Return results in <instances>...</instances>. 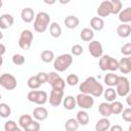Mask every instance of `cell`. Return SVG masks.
I'll use <instances>...</instances> for the list:
<instances>
[{"mask_svg": "<svg viewBox=\"0 0 131 131\" xmlns=\"http://www.w3.org/2000/svg\"><path fill=\"white\" fill-rule=\"evenodd\" d=\"M112 4V14H119L122 10V2L120 0H111Z\"/></svg>", "mask_w": 131, "mask_h": 131, "instance_id": "obj_34", "label": "cell"}, {"mask_svg": "<svg viewBox=\"0 0 131 131\" xmlns=\"http://www.w3.org/2000/svg\"><path fill=\"white\" fill-rule=\"evenodd\" d=\"M130 98H131V95H127V103L129 106H131V101H130Z\"/></svg>", "mask_w": 131, "mask_h": 131, "instance_id": "obj_48", "label": "cell"}, {"mask_svg": "<svg viewBox=\"0 0 131 131\" xmlns=\"http://www.w3.org/2000/svg\"><path fill=\"white\" fill-rule=\"evenodd\" d=\"M28 86L32 90H35V89H38L41 86V84L39 83V81H38V79H37L36 76H31L28 79Z\"/></svg>", "mask_w": 131, "mask_h": 131, "instance_id": "obj_36", "label": "cell"}, {"mask_svg": "<svg viewBox=\"0 0 131 131\" xmlns=\"http://www.w3.org/2000/svg\"><path fill=\"white\" fill-rule=\"evenodd\" d=\"M2 5H3V2H2V1H1V0H0V8H1V7H2Z\"/></svg>", "mask_w": 131, "mask_h": 131, "instance_id": "obj_51", "label": "cell"}, {"mask_svg": "<svg viewBox=\"0 0 131 131\" xmlns=\"http://www.w3.org/2000/svg\"><path fill=\"white\" fill-rule=\"evenodd\" d=\"M88 50L93 57H97V58L100 57L103 52L102 45L99 41H91L88 45Z\"/></svg>", "mask_w": 131, "mask_h": 131, "instance_id": "obj_11", "label": "cell"}, {"mask_svg": "<svg viewBox=\"0 0 131 131\" xmlns=\"http://www.w3.org/2000/svg\"><path fill=\"white\" fill-rule=\"evenodd\" d=\"M50 24V16L47 12L45 11H41L38 12L35 15V19H34V30L38 33H43L47 30L48 26Z\"/></svg>", "mask_w": 131, "mask_h": 131, "instance_id": "obj_2", "label": "cell"}, {"mask_svg": "<svg viewBox=\"0 0 131 131\" xmlns=\"http://www.w3.org/2000/svg\"><path fill=\"white\" fill-rule=\"evenodd\" d=\"M97 14L98 17H105L108 16L110 14H112V4L111 1H102L100 3V5L97 8Z\"/></svg>", "mask_w": 131, "mask_h": 131, "instance_id": "obj_12", "label": "cell"}, {"mask_svg": "<svg viewBox=\"0 0 131 131\" xmlns=\"http://www.w3.org/2000/svg\"><path fill=\"white\" fill-rule=\"evenodd\" d=\"M2 38H3V33H2L1 31H0V40H1Z\"/></svg>", "mask_w": 131, "mask_h": 131, "instance_id": "obj_50", "label": "cell"}, {"mask_svg": "<svg viewBox=\"0 0 131 131\" xmlns=\"http://www.w3.org/2000/svg\"><path fill=\"white\" fill-rule=\"evenodd\" d=\"M33 39H34L33 33L30 30H24L20 33V36L18 39V46L24 50H28L32 45Z\"/></svg>", "mask_w": 131, "mask_h": 131, "instance_id": "obj_9", "label": "cell"}, {"mask_svg": "<svg viewBox=\"0 0 131 131\" xmlns=\"http://www.w3.org/2000/svg\"><path fill=\"white\" fill-rule=\"evenodd\" d=\"M20 17L25 23H32L35 19V12L31 7H26L21 10Z\"/></svg>", "mask_w": 131, "mask_h": 131, "instance_id": "obj_16", "label": "cell"}, {"mask_svg": "<svg viewBox=\"0 0 131 131\" xmlns=\"http://www.w3.org/2000/svg\"><path fill=\"white\" fill-rule=\"evenodd\" d=\"M33 117L37 121H44L48 117V111L44 106H37L33 111Z\"/></svg>", "mask_w": 131, "mask_h": 131, "instance_id": "obj_15", "label": "cell"}, {"mask_svg": "<svg viewBox=\"0 0 131 131\" xmlns=\"http://www.w3.org/2000/svg\"><path fill=\"white\" fill-rule=\"evenodd\" d=\"M2 63H3V57H2V56H0V67L2 66Z\"/></svg>", "mask_w": 131, "mask_h": 131, "instance_id": "obj_49", "label": "cell"}, {"mask_svg": "<svg viewBox=\"0 0 131 131\" xmlns=\"http://www.w3.org/2000/svg\"><path fill=\"white\" fill-rule=\"evenodd\" d=\"M76 120H77V122L79 123V125H83V126H85V125H87V124L89 123L90 118H89V115L87 114L86 111L81 110V111H79V112L77 113Z\"/></svg>", "mask_w": 131, "mask_h": 131, "instance_id": "obj_24", "label": "cell"}, {"mask_svg": "<svg viewBox=\"0 0 131 131\" xmlns=\"http://www.w3.org/2000/svg\"><path fill=\"white\" fill-rule=\"evenodd\" d=\"M12 62L16 66H21L25 63V56L23 54H19V53H16V54H13L12 56Z\"/></svg>", "mask_w": 131, "mask_h": 131, "instance_id": "obj_38", "label": "cell"}, {"mask_svg": "<svg viewBox=\"0 0 131 131\" xmlns=\"http://www.w3.org/2000/svg\"><path fill=\"white\" fill-rule=\"evenodd\" d=\"M17 82H16V78L11 75V74H2L0 76V86L3 87L6 90H13L14 88H16Z\"/></svg>", "mask_w": 131, "mask_h": 131, "instance_id": "obj_8", "label": "cell"}, {"mask_svg": "<svg viewBox=\"0 0 131 131\" xmlns=\"http://www.w3.org/2000/svg\"><path fill=\"white\" fill-rule=\"evenodd\" d=\"M78 82H79V77L76 74H70L67 77V83L70 86H75L78 84Z\"/></svg>", "mask_w": 131, "mask_h": 131, "instance_id": "obj_39", "label": "cell"}, {"mask_svg": "<svg viewBox=\"0 0 131 131\" xmlns=\"http://www.w3.org/2000/svg\"><path fill=\"white\" fill-rule=\"evenodd\" d=\"M49 33L53 38H58L61 35V27L57 23H51L49 25Z\"/></svg>", "mask_w": 131, "mask_h": 131, "instance_id": "obj_28", "label": "cell"}, {"mask_svg": "<svg viewBox=\"0 0 131 131\" xmlns=\"http://www.w3.org/2000/svg\"><path fill=\"white\" fill-rule=\"evenodd\" d=\"M81 93L91 95L92 97H99L103 93V86L94 77L86 78L79 86Z\"/></svg>", "mask_w": 131, "mask_h": 131, "instance_id": "obj_1", "label": "cell"}, {"mask_svg": "<svg viewBox=\"0 0 131 131\" xmlns=\"http://www.w3.org/2000/svg\"><path fill=\"white\" fill-rule=\"evenodd\" d=\"M79 126H80L79 123L74 118H71V119L67 120L66 123H64V129L67 131H77Z\"/></svg>", "mask_w": 131, "mask_h": 131, "instance_id": "obj_29", "label": "cell"}, {"mask_svg": "<svg viewBox=\"0 0 131 131\" xmlns=\"http://www.w3.org/2000/svg\"><path fill=\"white\" fill-rule=\"evenodd\" d=\"M131 33V26L128 24H122L119 25L117 28V34L121 38H127L130 36Z\"/></svg>", "mask_w": 131, "mask_h": 131, "instance_id": "obj_17", "label": "cell"}, {"mask_svg": "<svg viewBox=\"0 0 131 131\" xmlns=\"http://www.w3.org/2000/svg\"><path fill=\"white\" fill-rule=\"evenodd\" d=\"M121 114H122V118H123L124 121H126L128 123L131 122V108L130 107H127V108L123 110Z\"/></svg>", "mask_w": 131, "mask_h": 131, "instance_id": "obj_42", "label": "cell"}, {"mask_svg": "<svg viewBox=\"0 0 131 131\" xmlns=\"http://www.w3.org/2000/svg\"><path fill=\"white\" fill-rule=\"evenodd\" d=\"M80 38L85 42H91L94 38V31L90 28H84L80 32Z\"/></svg>", "mask_w": 131, "mask_h": 131, "instance_id": "obj_23", "label": "cell"}, {"mask_svg": "<svg viewBox=\"0 0 131 131\" xmlns=\"http://www.w3.org/2000/svg\"><path fill=\"white\" fill-rule=\"evenodd\" d=\"M90 27L93 31H101L104 28V20L101 17L94 16L90 20Z\"/></svg>", "mask_w": 131, "mask_h": 131, "instance_id": "obj_18", "label": "cell"}, {"mask_svg": "<svg viewBox=\"0 0 131 131\" xmlns=\"http://www.w3.org/2000/svg\"><path fill=\"white\" fill-rule=\"evenodd\" d=\"M118 79H119V76L117 74H114V73H108L104 76V83L110 86V87H114L116 86L117 82H118Z\"/></svg>", "mask_w": 131, "mask_h": 131, "instance_id": "obj_27", "label": "cell"}, {"mask_svg": "<svg viewBox=\"0 0 131 131\" xmlns=\"http://www.w3.org/2000/svg\"><path fill=\"white\" fill-rule=\"evenodd\" d=\"M76 102L81 110H90L93 104H94V99L91 95L84 94V93H79L76 97Z\"/></svg>", "mask_w": 131, "mask_h": 131, "instance_id": "obj_7", "label": "cell"}, {"mask_svg": "<svg viewBox=\"0 0 131 131\" xmlns=\"http://www.w3.org/2000/svg\"><path fill=\"white\" fill-rule=\"evenodd\" d=\"M40 123L38 121H32L27 127H25V131H39L40 130Z\"/></svg>", "mask_w": 131, "mask_h": 131, "instance_id": "obj_37", "label": "cell"}, {"mask_svg": "<svg viewBox=\"0 0 131 131\" xmlns=\"http://www.w3.org/2000/svg\"><path fill=\"white\" fill-rule=\"evenodd\" d=\"M36 77H37V79H38V81H39V83H40L41 85L47 83V73L40 72V73H38V74L36 75Z\"/></svg>", "mask_w": 131, "mask_h": 131, "instance_id": "obj_44", "label": "cell"}, {"mask_svg": "<svg viewBox=\"0 0 131 131\" xmlns=\"http://www.w3.org/2000/svg\"><path fill=\"white\" fill-rule=\"evenodd\" d=\"M73 62V56L69 53L60 54L58 55L53 62V68L57 72H64L70 68V66Z\"/></svg>", "mask_w": 131, "mask_h": 131, "instance_id": "obj_3", "label": "cell"}, {"mask_svg": "<svg viewBox=\"0 0 131 131\" xmlns=\"http://www.w3.org/2000/svg\"><path fill=\"white\" fill-rule=\"evenodd\" d=\"M62 104L63 107L68 111H72L77 106V102H76V98L72 95H68L62 99Z\"/></svg>", "mask_w": 131, "mask_h": 131, "instance_id": "obj_21", "label": "cell"}, {"mask_svg": "<svg viewBox=\"0 0 131 131\" xmlns=\"http://www.w3.org/2000/svg\"><path fill=\"white\" fill-rule=\"evenodd\" d=\"M116 92H117V95H119L121 97L127 96L129 94V92H130V83H129L128 78L123 77V76H119L118 82L116 84Z\"/></svg>", "mask_w": 131, "mask_h": 131, "instance_id": "obj_6", "label": "cell"}, {"mask_svg": "<svg viewBox=\"0 0 131 131\" xmlns=\"http://www.w3.org/2000/svg\"><path fill=\"white\" fill-rule=\"evenodd\" d=\"M51 87H52V89L53 90H62L63 91V89H64V87H66V82H64V80L59 76L57 79H55L51 84Z\"/></svg>", "mask_w": 131, "mask_h": 131, "instance_id": "obj_30", "label": "cell"}, {"mask_svg": "<svg viewBox=\"0 0 131 131\" xmlns=\"http://www.w3.org/2000/svg\"><path fill=\"white\" fill-rule=\"evenodd\" d=\"M110 104H111L112 114H114V115H119V114L122 113V111H123V104H122V102L115 100V101L111 102Z\"/></svg>", "mask_w": 131, "mask_h": 131, "instance_id": "obj_33", "label": "cell"}, {"mask_svg": "<svg viewBox=\"0 0 131 131\" xmlns=\"http://www.w3.org/2000/svg\"><path fill=\"white\" fill-rule=\"evenodd\" d=\"M15 131H21V130H20V129H19V128H17V129H16V130H15Z\"/></svg>", "mask_w": 131, "mask_h": 131, "instance_id": "obj_52", "label": "cell"}, {"mask_svg": "<svg viewBox=\"0 0 131 131\" xmlns=\"http://www.w3.org/2000/svg\"><path fill=\"white\" fill-rule=\"evenodd\" d=\"M0 70H1V67H0Z\"/></svg>", "mask_w": 131, "mask_h": 131, "instance_id": "obj_54", "label": "cell"}, {"mask_svg": "<svg viewBox=\"0 0 131 131\" xmlns=\"http://www.w3.org/2000/svg\"><path fill=\"white\" fill-rule=\"evenodd\" d=\"M1 97H2V95H1V93H0V99H1Z\"/></svg>", "mask_w": 131, "mask_h": 131, "instance_id": "obj_53", "label": "cell"}, {"mask_svg": "<svg viewBox=\"0 0 131 131\" xmlns=\"http://www.w3.org/2000/svg\"><path fill=\"white\" fill-rule=\"evenodd\" d=\"M98 111L99 114L103 117V118H108L112 115V110H111V104L110 102H101L98 106Z\"/></svg>", "mask_w": 131, "mask_h": 131, "instance_id": "obj_25", "label": "cell"}, {"mask_svg": "<svg viewBox=\"0 0 131 131\" xmlns=\"http://www.w3.org/2000/svg\"><path fill=\"white\" fill-rule=\"evenodd\" d=\"M11 114V108L7 103L1 102L0 103V117L1 118H8Z\"/></svg>", "mask_w": 131, "mask_h": 131, "instance_id": "obj_32", "label": "cell"}, {"mask_svg": "<svg viewBox=\"0 0 131 131\" xmlns=\"http://www.w3.org/2000/svg\"><path fill=\"white\" fill-rule=\"evenodd\" d=\"M17 129L16 123L12 120H8L7 122H5L4 124V130L5 131H15Z\"/></svg>", "mask_w": 131, "mask_h": 131, "instance_id": "obj_40", "label": "cell"}, {"mask_svg": "<svg viewBox=\"0 0 131 131\" xmlns=\"http://www.w3.org/2000/svg\"><path fill=\"white\" fill-rule=\"evenodd\" d=\"M110 131H123V128L120 125H114L110 127Z\"/></svg>", "mask_w": 131, "mask_h": 131, "instance_id": "obj_46", "label": "cell"}, {"mask_svg": "<svg viewBox=\"0 0 131 131\" xmlns=\"http://www.w3.org/2000/svg\"><path fill=\"white\" fill-rule=\"evenodd\" d=\"M121 53L125 56H129L131 54V43H126L121 47Z\"/></svg>", "mask_w": 131, "mask_h": 131, "instance_id": "obj_43", "label": "cell"}, {"mask_svg": "<svg viewBox=\"0 0 131 131\" xmlns=\"http://www.w3.org/2000/svg\"><path fill=\"white\" fill-rule=\"evenodd\" d=\"M32 121H33V119H32V117H31L30 115H21V116L19 117V119H18V124H19V126H20L21 128H25V127H27Z\"/></svg>", "mask_w": 131, "mask_h": 131, "instance_id": "obj_35", "label": "cell"}, {"mask_svg": "<svg viewBox=\"0 0 131 131\" xmlns=\"http://www.w3.org/2000/svg\"><path fill=\"white\" fill-rule=\"evenodd\" d=\"M5 51H6V47H5V45L2 44V43H0V56H2V55L5 53Z\"/></svg>", "mask_w": 131, "mask_h": 131, "instance_id": "obj_47", "label": "cell"}, {"mask_svg": "<svg viewBox=\"0 0 131 131\" xmlns=\"http://www.w3.org/2000/svg\"><path fill=\"white\" fill-rule=\"evenodd\" d=\"M41 59H42V61H44L46 63L51 62L54 59L53 51H51V50H43L42 53H41Z\"/></svg>", "mask_w": 131, "mask_h": 131, "instance_id": "obj_31", "label": "cell"}, {"mask_svg": "<svg viewBox=\"0 0 131 131\" xmlns=\"http://www.w3.org/2000/svg\"><path fill=\"white\" fill-rule=\"evenodd\" d=\"M71 52H72V54H74L76 56H79V55H81L83 53V47L80 44H75V45L72 46Z\"/></svg>", "mask_w": 131, "mask_h": 131, "instance_id": "obj_41", "label": "cell"}, {"mask_svg": "<svg viewBox=\"0 0 131 131\" xmlns=\"http://www.w3.org/2000/svg\"><path fill=\"white\" fill-rule=\"evenodd\" d=\"M118 70H120L122 74H129L131 72V58L122 57L118 60Z\"/></svg>", "mask_w": 131, "mask_h": 131, "instance_id": "obj_13", "label": "cell"}, {"mask_svg": "<svg viewBox=\"0 0 131 131\" xmlns=\"http://www.w3.org/2000/svg\"><path fill=\"white\" fill-rule=\"evenodd\" d=\"M63 99V91L62 90H51L49 94V103L51 106H58L60 103H62Z\"/></svg>", "mask_w": 131, "mask_h": 131, "instance_id": "obj_10", "label": "cell"}, {"mask_svg": "<svg viewBox=\"0 0 131 131\" xmlns=\"http://www.w3.org/2000/svg\"><path fill=\"white\" fill-rule=\"evenodd\" d=\"M59 77V75L57 74V73H55V72H50V73H48L47 74V83H49V84H51L55 79H57Z\"/></svg>", "mask_w": 131, "mask_h": 131, "instance_id": "obj_45", "label": "cell"}, {"mask_svg": "<svg viewBox=\"0 0 131 131\" xmlns=\"http://www.w3.org/2000/svg\"><path fill=\"white\" fill-rule=\"evenodd\" d=\"M99 68L103 72H115L118 70V60L110 55H101L99 57Z\"/></svg>", "mask_w": 131, "mask_h": 131, "instance_id": "obj_4", "label": "cell"}, {"mask_svg": "<svg viewBox=\"0 0 131 131\" xmlns=\"http://www.w3.org/2000/svg\"><path fill=\"white\" fill-rule=\"evenodd\" d=\"M63 24H64V26H66L68 29H75V28H77V27L79 26L80 20H79V18H78L77 16H75V15H69V16H67V17L64 18Z\"/></svg>", "mask_w": 131, "mask_h": 131, "instance_id": "obj_20", "label": "cell"}, {"mask_svg": "<svg viewBox=\"0 0 131 131\" xmlns=\"http://www.w3.org/2000/svg\"><path fill=\"white\" fill-rule=\"evenodd\" d=\"M119 20L122 24H129L131 21V7H127L119 12Z\"/></svg>", "mask_w": 131, "mask_h": 131, "instance_id": "obj_19", "label": "cell"}, {"mask_svg": "<svg viewBox=\"0 0 131 131\" xmlns=\"http://www.w3.org/2000/svg\"><path fill=\"white\" fill-rule=\"evenodd\" d=\"M14 23V18L11 14L8 13H4L2 15H0V29L2 30H6L9 29Z\"/></svg>", "mask_w": 131, "mask_h": 131, "instance_id": "obj_14", "label": "cell"}, {"mask_svg": "<svg viewBox=\"0 0 131 131\" xmlns=\"http://www.w3.org/2000/svg\"><path fill=\"white\" fill-rule=\"evenodd\" d=\"M111 127V122L107 118H102L98 120L95 124V131H106Z\"/></svg>", "mask_w": 131, "mask_h": 131, "instance_id": "obj_22", "label": "cell"}, {"mask_svg": "<svg viewBox=\"0 0 131 131\" xmlns=\"http://www.w3.org/2000/svg\"><path fill=\"white\" fill-rule=\"evenodd\" d=\"M102 94H103L104 98L106 99V102H110V103L115 101L117 98V92L113 87H108V88H106V90H103Z\"/></svg>", "mask_w": 131, "mask_h": 131, "instance_id": "obj_26", "label": "cell"}, {"mask_svg": "<svg viewBox=\"0 0 131 131\" xmlns=\"http://www.w3.org/2000/svg\"><path fill=\"white\" fill-rule=\"evenodd\" d=\"M27 98H28L29 101H31L33 103H36V104H39V105H43V104H45L47 102L48 94L44 90H31L28 93Z\"/></svg>", "mask_w": 131, "mask_h": 131, "instance_id": "obj_5", "label": "cell"}]
</instances>
